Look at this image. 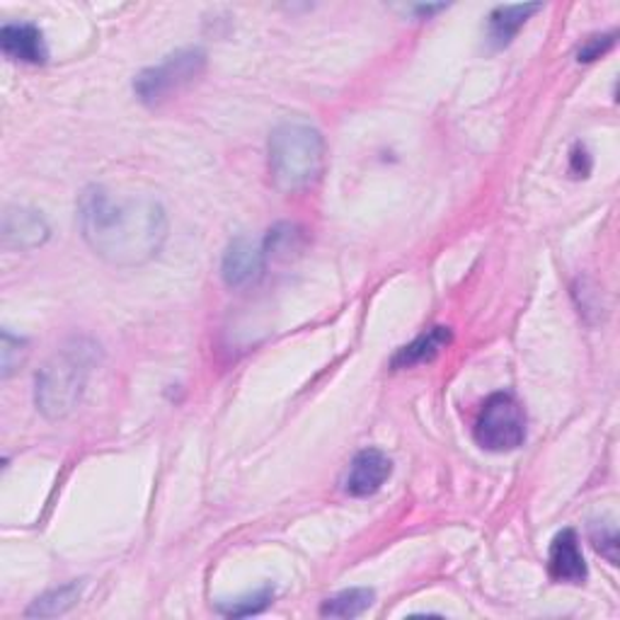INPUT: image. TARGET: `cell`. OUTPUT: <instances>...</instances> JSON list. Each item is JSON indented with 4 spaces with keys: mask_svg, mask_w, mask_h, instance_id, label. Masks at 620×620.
<instances>
[{
    "mask_svg": "<svg viewBox=\"0 0 620 620\" xmlns=\"http://www.w3.org/2000/svg\"><path fill=\"white\" fill-rule=\"evenodd\" d=\"M78 226L88 248L114 267H141L168 240V214L153 194L90 185L78 199Z\"/></svg>",
    "mask_w": 620,
    "mask_h": 620,
    "instance_id": "obj_1",
    "label": "cell"
},
{
    "mask_svg": "<svg viewBox=\"0 0 620 620\" xmlns=\"http://www.w3.org/2000/svg\"><path fill=\"white\" fill-rule=\"evenodd\" d=\"M269 175L274 187L286 194L315 185L325 168V139L313 124L282 122L269 134Z\"/></svg>",
    "mask_w": 620,
    "mask_h": 620,
    "instance_id": "obj_2",
    "label": "cell"
},
{
    "mask_svg": "<svg viewBox=\"0 0 620 620\" xmlns=\"http://www.w3.org/2000/svg\"><path fill=\"white\" fill-rule=\"evenodd\" d=\"M95 364V344L76 340L42 366L34 381V403L51 422L66 420L80 405L88 374Z\"/></svg>",
    "mask_w": 620,
    "mask_h": 620,
    "instance_id": "obj_3",
    "label": "cell"
},
{
    "mask_svg": "<svg viewBox=\"0 0 620 620\" xmlns=\"http://www.w3.org/2000/svg\"><path fill=\"white\" fill-rule=\"evenodd\" d=\"M473 436L480 449L492 453L519 449L526 439V415L519 400L509 393L490 395L480 407Z\"/></svg>",
    "mask_w": 620,
    "mask_h": 620,
    "instance_id": "obj_4",
    "label": "cell"
},
{
    "mask_svg": "<svg viewBox=\"0 0 620 620\" xmlns=\"http://www.w3.org/2000/svg\"><path fill=\"white\" fill-rule=\"evenodd\" d=\"M206 66V54L202 49H182L165 56L158 66L146 68V71L134 80V90L146 105H160V102L175 95L180 88L197 80Z\"/></svg>",
    "mask_w": 620,
    "mask_h": 620,
    "instance_id": "obj_5",
    "label": "cell"
},
{
    "mask_svg": "<svg viewBox=\"0 0 620 620\" xmlns=\"http://www.w3.org/2000/svg\"><path fill=\"white\" fill-rule=\"evenodd\" d=\"M264 267H267L264 245L250 238H238L226 250L221 262V277L231 289H245V286L255 284L262 277Z\"/></svg>",
    "mask_w": 620,
    "mask_h": 620,
    "instance_id": "obj_6",
    "label": "cell"
},
{
    "mask_svg": "<svg viewBox=\"0 0 620 620\" xmlns=\"http://www.w3.org/2000/svg\"><path fill=\"white\" fill-rule=\"evenodd\" d=\"M390 473H393V461L383 451L364 449L354 456L344 478V492L349 497H371L386 485Z\"/></svg>",
    "mask_w": 620,
    "mask_h": 620,
    "instance_id": "obj_7",
    "label": "cell"
},
{
    "mask_svg": "<svg viewBox=\"0 0 620 620\" xmlns=\"http://www.w3.org/2000/svg\"><path fill=\"white\" fill-rule=\"evenodd\" d=\"M49 223L39 211L8 206L3 214V245L10 250H34L49 240Z\"/></svg>",
    "mask_w": 620,
    "mask_h": 620,
    "instance_id": "obj_8",
    "label": "cell"
},
{
    "mask_svg": "<svg viewBox=\"0 0 620 620\" xmlns=\"http://www.w3.org/2000/svg\"><path fill=\"white\" fill-rule=\"evenodd\" d=\"M550 577L560 584H582L587 579V562H584L579 538L572 528H565L553 538L548 558Z\"/></svg>",
    "mask_w": 620,
    "mask_h": 620,
    "instance_id": "obj_9",
    "label": "cell"
},
{
    "mask_svg": "<svg viewBox=\"0 0 620 620\" xmlns=\"http://www.w3.org/2000/svg\"><path fill=\"white\" fill-rule=\"evenodd\" d=\"M0 49H3L8 59L22 64H44L49 59L42 30L30 25V22L3 25V30H0Z\"/></svg>",
    "mask_w": 620,
    "mask_h": 620,
    "instance_id": "obj_10",
    "label": "cell"
},
{
    "mask_svg": "<svg viewBox=\"0 0 620 620\" xmlns=\"http://www.w3.org/2000/svg\"><path fill=\"white\" fill-rule=\"evenodd\" d=\"M451 340H453V335H451L449 328L436 325L427 332H422L420 337H415L410 344H405V347H400L395 357L390 359V366H393V369L398 371V369H412V366H417V364H427V361L439 357V354L446 347H449Z\"/></svg>",
    "mask_w": 620,
    "mask_h": 620,
    "instance_id": "obj_11",
    "label": "cell"
},
{
    "mask_svg": "<svg viewBox=\"0 0 620 620\" xmlns=\"http://www.w3.org/2000/svg\"><path fill=\"white\" fill-rule=\"evenodd\" d=\"M541 3H524V5H500L490 13V39L495 47H507V44L519 34L526 20L538 13Z\"/></svg>",
    "mask_w": 620,
    "mask_h": 620,
    "instance_id": "obj_12",
    "label": "cell"
},
{
    "mask_svg": "<svg viewBox=\"0 0 620 620\" xmlns=\"http://www.w3.org/2000/svg\"><path fill=\"white\" fill-rule=\"evenodd\" d=\"M83 582H71V584H64L59 589H51L47 594H42L39 599H34L32 606L27 608L30 618H56V616H64L66 611H71V608L78 604L80 594H83Z\"/></svg>",
    "mask_w": 620,
    "mask_h": 620,
    "instance_id": "obj_13",
    "label": "cell"
},
{
    "mask_svg": "<svg viewBox=\"0 0 620 620\" xmlns=\"http://www.w3.org/2000/svg\"><path fill=\"white\" fill-rule=\"evenodd\" d=\"M376 594L374 589H364V587H354V589H344L330 599L323 601L320 606V616L325 618H357L361 613L369 611L374 606Z\"/></svg>",
    "mask_w": 620,
    "mask_h": 620,
    "instance_id": "obj_14",
    "label": "cell"
},
{
    "mask_svg": "<svg viewBox=\"0 0 620 620\" xmlns=\"http://www.w3.org/2000/svg\"><path fill=\"white\" fill-rule=\"evenodd\" d=\"M301 243H303V236L296 226L279 223V226L272 228L267 238H264L262 245H264V252H267V255H291V252L301 248Z\"/></svg>",
    "mask_w": 620,
    "mask_h": 620,
    "instance_id": "obj_15",
    "label": "cell"
},
{
    "mask_svg": "<svg viewBox=\"0 0 620 620\" xmlns=\"http://www.w3.org/2000/svg\"><path fill=\"white\" fill-rule=\"evenodd\" d=\"M27 340L15 337L10 330H3V344H0V361H3V378L13 376L27 359Z\"/></svg>",
    "mask_w": 620,
    "mask_h": 620,
    "instance_id": "obj_16",
    "label": "cell"
},
{
    "mask_svg": "<svg viewBox=\"0 0 620 620\" xmlns=\"http://www.w3.org/2000/svg\"><path fill=\"white\" fill-rule=\"evenodd\" d=\"M592 546L599 550V553L611 562V565H618V531L613 526H606V524L594 526Z\"/></svg>",
    "mask_w": 620,
    "mask_h": 620,
    "instance_id": "obj_17",
    "label": "cell"
},
{
    "mask_svg": "<svg viewBox=\"0 0 620 620\" xmlns=\"http://www.w3.org/2000/svg\"><path fill=\"white\" fill-rule=\"evenodd\" d=\"M272 599H274V589L264 587V589L257 592L255 596H248V599H240V601L233 604L231 608H221V611H223L226 616H236V618H240V616H252V613L264 611V608H267V606L272 604Z\"/></svg>",
    "mask_w": 620,
    "mask_h": 620,
    "instance_id": "obj_18",
    "label": "cell"
},
{
    "mask_svg": "<svg viewBox=\"0 0 620 620\" xmlns=\"http://www.w3.org/2000/svg\"><path fill=\"white\" fill-rule=\"evenodd\" d=\"M616 44V34H596V37H589L587 42L582 44L579 51H577V61L579 64H592L596 59H601V56L611 49Z\"/></svg>",
    "mask_w": 620,
    "mask_h": 620,
    "instance_id": "obj_19",
    "label": "cell"
},
{
    "mask_svg": "<svg viewBox=\"0 0 620 620\" xmlns=\"http://www.w3.org/2000/svg\"><path fill=\"white\" fill-rule=\"evenodd\" d=\"M589 170H592V160H589L587 151H584V146H574V151H572V172L577 177H587Z\"/></svg>",
    "mask_w": 620,
    "mask_h": 620,
    "instance_id": "obj_20",
    "label": "cell"
},
{
    "mask_svg": "<svg viewBox=\"0 0 620 620\" xmlns=\"http://www.w3.org/2000/svg\"><path fill=\"white\" fill-rule=\"evenodd\" d=\"M446 5H417L415 8V13H420V15H434V13H439V10H444Z\"/></svg>",
    "mask_w": 620,
    "mask_h": 620,
    "instance_id": "obj_21",
    "label": "cell"
}]
</instances>
